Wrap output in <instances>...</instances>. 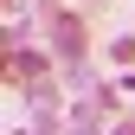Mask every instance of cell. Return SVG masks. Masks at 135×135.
Returning <instances> with one entry per match:
<instances>
[{
	"instance_id": "obj_1",
	"label": "cell",
	"mask_w": 135,
	"mask_h": 135,
	"mask_svg": "<svg viewBox=\"0 0 135 135\" xmlns=\"http://www.w3.org/2000/svg\"><path fill=\"white\" fill-rule=\"evenodd\" d=\"M52 52L71 64V71L84 64V32H77V20H71V13H58V20H52Z\"/></svg>"
}]
</instances>
